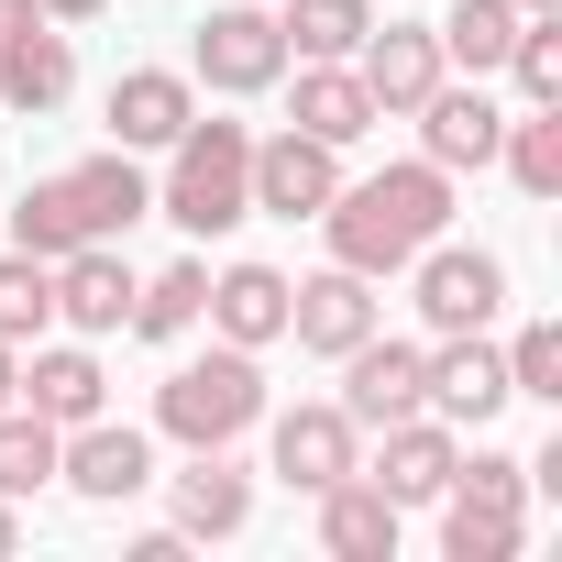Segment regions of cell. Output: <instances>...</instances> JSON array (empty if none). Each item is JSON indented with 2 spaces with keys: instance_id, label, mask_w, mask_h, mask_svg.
I'll use <instances>...</instances> for the list:
<instances>
[{
  "instance_id": "obj_1",
  "label": "cell",
  "mask_w": 562,
  "mask_h": 562,
  "mask_svg": "<svg viewBox=\"0 0 562 562\" xmlns=\"http://www.w3.org/2000/svg\"><path fill=\"white\" fill-rule=\"evenodd\" d=\"M441 221H452V177L430 155L419 166H386L364 188H331V210H321L331 265H353V276H397L419 243H441Z\"/></svg>"
},
{
  "instance_id": "obj_2",
  "label": "cell",
  "mask_w": 562,
  "mask_h": 562,
  "mask_svg": "<svg viewBox=\"0 0 562 562\" xmlns=\"http://www.w3.org/2000/svg\"><path fill=\"white\" fill-rule=\"evenodd\" d=\"M166 155H177V166H166L155 210H166L177 232H232V221H254V133H243V122H188Z\"/></svg>"
},
{
  "instance_id": "obj_3",
  "label": "cell",
  "mask_w": 562,
  "mask_h": 562,
  "mask_svg": "<svg viewBox=\"0 0 562 562\" xmlns=\"http://www.w3.org/2000/svg\"><path fill=\"white\" fill-rule=\"evenodd\" d=\"M254 419H265V364H254L243 342H221V353H199V364H177V375L155 386V430L188 441V452L243 441Z\"/></svg>"
},
{
  "instance_id": "obj_4",
  "label": "cell",
  "mask_w": 562,
  "mask_h": 562,
  "mask_svg": "<svg viewBox=\"0 0 562 562\" xmlns=\"http://www.w3.org/2000/svg\"><path fill=\"white\" fill-rule=\"evenodd\" d=\"M518 496H529V463L463 452L452 485L430 496V507H441V551H452V562H507V551H518Z\"/></svg>"
},
{
  "instance_id": "obj_5",
  "label": "cell",
  "mask_w": 562,
  "mask_h": 562,
  "mask_svg": "<svg viewBox=\"0 0 562 562\" xmlns=\"http://www.w3.org/2000/svg\"><path fill=\"white\" fill-rule=\"evenodd\" d=\"M188 67H199L221 100H254V89H276V78H288V34H276V12L232 0V12H210V23H199Z\"/></svg>"
},
{
  "instance_id": "obj_6",
  "label": "cell",
  "mask_w": 562,
  "mask_h": 562,
  "mask_svg": "<svg viewBox=\"0 0 562 562\" xmlns=\"http://www.w3.org/2000/svg\"><path fill=\"white\" fill-rule=\"evenodd\" d=\"M56 485H78L89 507H133V496L155 485V441H144L133 419H111V408H100V419H78V430H67Z\"/></svg>"
},
{
  "instance_id": "obj_7",
  "label": "cell",
  "mask_w": 562,
  "mask_h": 562,
  "mask_svg": "<svg viewBox=\"0 0 562 562\" xmlns=\"http://www.w3.org/2000/svg\"><path fill=\"white\" fill-rule=\"evenodd\" d=\"M408 265H419V321L430 331H485L507 310V265L474 254V243H419Z\"/></svg>"
},
{
  "instance_id": "obj_8",
  "label": "cell",
  "mask_w": 562,
  "mask_h": 562,
  "mask_svg": "<svg viewBox=\"0 0 562 562\" xmlns=\"http://www.w3.org/2000/svg\"><path fill=\"white\" fill-rule=\"evenodd\" d=\"M331 188H342V144H321V133H299V122L254 144V210H276V221H321Z\"/></svg>"
},
{
  "instance_id": "obj_9",
  "label": "cell",
  "mask_w": 562,
  "mask_h": 562,
  "mask_svg": "<svg viewBox=\"0 0 562 562\" xmlns=\"http://www.w3.org/2000/svg\"><path fill=\"white\" fill-rule=\"evenodd\" d=\"M353 78H364L375 122H408L452 67H441V34H430V23H386V34H364V45H353Z\"/></svg>"
},
{
  "instance_id": "obj_10",
  "label": "cell",
  "mask_w": 562,
  "mask_h": 562,
  "mask_svg": "<svg viewBox=\"0 0 562 562\" xmlns=\"http://www.w3.org/2000/svg\"><path fill=\"white\" fill-rule=\"evenodd\" d=\"M452 463H463V441H452V419H430V408H408V419H386L375 430V463H353L364 485H386L397 507H430L441 485H452Z\"/></svg>"
},
{
  "instance_id": "obj_11",
  "label": "cell",
  "mask_w": 562,
  "mask_h": 562,
  "mask_svg": "<svg viewBox=\"0 0 562 562\" xmlns=\"http://www.w3.org/2000/svg\"><path fill=\"white\" fill-rule=\"evenodd\" d=\"M408 408H430L419 342H386V331H364V342L342 353V419H353V430H386V419H408Z\"/></svg>"
},
{
  "instance_id": "obj_12",
  "label": "cell",
  "mask_w": 562,
  "mask_h": 562,
  "mask_svg": "<svg viewBox=\"0 0 562 562\" xmlns=\"http://www.w3.org/2000/svg\"><path fill=\"white\" fill-rule=\"evenodd\" d=\"M419 375H430V419H452V430H485L507 408V353L485 331H441V353H419Z\"/></svg>"
},
{
  "instance_id": "obj_13",
  "label": "cell",
  "mask_w": 562,
  "mask_h": 562,
  "mask_svg": "<svg viewBox=\"0 0 562 562\" xmlns=\"http://www.w3.org/2000/svg\"><path fill=\"white\" fill-rule=\"evenodd\" d=\"M353 463H364V430L342 419V397H310V408H288V419H276V485L321 496V485H342Z\"/></svg>"
},
{
  "instance_id": "obj_14",
  "label": "cell",
  "mask_w": 562,
  "mask_h": 562,
  "mask_svg": "<svg viewBox=\"0 0 562 562\" xmlns=\"http://www.w3.org/2000/svg\"><path fill=\"white\" fill-rule=\"evenodd\" d=\"M188 122H199V78H177V67L111 78V144H122V155H166Z\"/></svg>"
},
{
  "instance_id": "obj_15",
  "label": "cell",
  "mask_w": 562,
  "mask_h": 562,
  "mask_svg": "<svg viewBox=\"0 0 562 562\" xmlns=\"http://www.w3.org/2000/svg\"><path fill=\"white\" fill-rule=\"evenodd\" d=\"M408 122H419V155H430L441 177H463V166H496V144H507V111H496L485 89H452V78H441V89H430Z\"/></svg>"
},
{
  "instance_id": "obj_16",
  "label": "cell",
  "mask_w": 562,
  "mask_h": 562,
  "mask_svg": "<svg viewBox=\"0 0 562 562\" xmlns=\"http://www.w3.org/2000/svg\"><path fill=\"white\" fill-rule=\"evenodd\" d=\"M288 331L310 342V353H353L364 331H375V276H353V265H331V276H310V288H288Z\"/></svg>"
},
{
  "instance_id": "obj_17",
  "label": "cell",
  "mask_w": 562,
  "mask_h": 562,
  "mask_svg": "<svg viewBox=\"0 0 562 562\" xmlns=\"http://www.w3.org/2000/svg\"><path fill=\"white\" fill-rule=\"evenodd\" d=\"M199 321H210L221 342H243V353L288 342V276H276V265H221L210 299H199Z\"/></svg>"
},
{
  "instance_id": "obj_18",
  "label": "cell",
  "mask_w": 562,
  "mask_h": 562,
  "mask_svg": "<svg viewBox=\"0 0 562 562\" xmlns=\"http://www.w3.org/2000/svg\"><path fill=\"white\" fill-rule=\"evenodd\" d=\"M56 321L67 331H122L133 321V265L111 254V243H78V254H56Z\"/></svg>"
},
{
  "instance_id": "obj_19",
  "label": "cell",
  "mask_w": 562,
  "mask_h": 562,
  "mask_svg": "<svg viewBox=\"0 0 562 562\" xmlns=\"http://www.w3.org/2000/svg\"><path fill=\"white\" fill-rule=\"evenodd\" d=\"M397 496L386 485H364V474H342V485H321V551L331 562H397Z\"/></svg>"
},
{
  "instance_id": "obj_20",
  "label": "cell",
  "mask_w": 562,
  "mask_h": 562,
  "mask_svg": "<svg viewBox=\"0 0 562 562\" xmlns=\"http://www.w3.org/2000/svg\"><path fill=\"white\" fill-rule=\"evenodd\" d=\"M243 518H254V474L232 463V441L188 452V474H177V529H188V540H232Z\"/></svg>"
},
{
  "instance_id": "obj_21",
  "label": "cell",
  "mask_w": 562,
  "mask_h": 562,
  "mask_svg": "<svg viewBox=\"0 0 562 562\" xmlns=\"http://www.w3.org/2000/svg\"><path fill=\"white\" fill-rule=\"evenodd\" d=\"M288 122L321 133V144H364V133H375V100H364L353 56H299V111H288Z\"/></svg>"
},
{
  "instance_id": "obj_22",
  "label": "cell",
  "mask_w": 562,
  "mask_h": 562,
  "mask_svg": "<svg viewBox=\"0 0 562 562\" xmlns=\"http://www.w3.org/2000/svg\"><path fill=\"white\" fill-rule=\"evenodd\" d=\"M100 386H111V375H100V364H89L78 342H56V353H34V364L12 375V397H23L34 419H56V430H78V419H100V408H111Z\"/></svg>"
},
{
  "instance_id": "obj_23",
  "label": "cell",
  "mask_w": 562,
  "mask_h": 562,
  "mask_svg": "<svg viewBox=\"0 0 562 562\" xmlns=\"http://www.w3.org/2000/svg\"><path fill=\"white\" fill-rule=\"evenodd\" d=\"M67 89H78V56H67L56 23H23L12 45H0V111H56Z\"/></svg>"
},
{
  "instance_id": "obj_24",
  "label": "cell",
  "mask_w": 562,
  "mask_h": 562,
  "mask_svg": "<svg viewBox=\"0 0 562 562\" xmlns=\"http://www.w3.org/2000/svg\"><path fill=\"white\" fill-rule=\"evenodd\" d=\"M67 188H78V210H89V232L111 243V232H133L144 210H155V188H144V166L111 144V155H89V166H67Z\"/></svg>"
},
{
  "instance_id": "obj_25",
  "label": "cell",
  "mask_w": 562,
  "mask_h": 562,
  "mask_svg": "<svg viewBox=\"0 0 562 562\" xmlns=\"http://www.w3.org/2000/svg\"><path fill=\"white\" fill-rule=\"evenodd\" d=\"M78 243H100V232H89V210H78V188H67V177H45V188H23V199H12V254L56 265V254H78Z\"/></svg>"
},
{
  "instance_id": "obj_26",
  "label": "cell",
  "mask_w": 562,
  "mask_h": 562,
  "mask_svg": "<svg viewBox=\"0 0 562 562\" xmlns=\"http://www.w3.org/2000/svg\"><path fill=\"white\" fill-rule=\"evenodd\" d=\"M56 452H67V430H56V419H34L23 397L0 408V496H12V507L56 485Z\"/></svg>"
},
{
  "instance_id": "obj_27",
  "label": "cell",
  "mask_w": 562,
  "mask_h": 562,
  "mask_svg": "<svg viewBox=\"0 0 562 562\" xmlns=\"http://www.w3.org/2000/svg\"><path fill=\"white\" fill-rule=\"evenodd\" d=\"M441 34V67H507V45H518V0H452V12L430 23Z\"/></svg>"
},
{
  "instance_id": "obj_28",
  "label": "cell",
  "mask_w": 562,
  "mask_h": 562,
  "mask_svg": "<svg viewBox=\"0 0 562 562\" xmlns=\"http://www.w3.org/2000/svg\"><path fill=\"white\" fill-rule=\"evenodd\" d=\"M276 34H288V56H353L375 34V0H288Z\"/></svg>"
},
{
  "instance_id": "obj_29",
  "label": "cell",
  "mask_w": 562,
  "mask_h": 562,
  "mask_svg": "<svg viewBox=\"0 0 562 562\" xmlns=\"http://www.w3.org/2000/svg\"><path fill=\"white\" fill-rule=\"evenodd\" d=\"M199 299H210V265H166V276H133V321H122V331H144V342H177V331L199 321Z\"/></svg>"
},
{
  "instance_id": "obj_30",
  "label": "cell",
  "mask_w": 562,
  "mask_h": 562,
  "mask_svg": "<svg viewBox=\"0 0 562 562\" xmlns=\"http://www.w3.org/2000/svg\"><path fill=\"white\" fill-rule=\"evenodd\" d=\"M45 321H56V265H34V254H0V342H45Z\"/></svg>"
},
{
  "instance_id": "obj_31",
  "label": "cell",
  "mask_w": 562,
  "mask_h": 562,
  "mask_svg": "<svg viewBox=\"0 0 562 562\" xmlns=\"http://www.w3.org/2000/svg\"><path fill=\"white\" fill-rule=\"evenodd\" d=\"M507 67H518V100L529 111H562V12H518Z\"/></svg>"
},
{
  "instance_id": "obj_32",
  "label": "cell",
  "mask_w": 562,
  "mask_h": 562,
  "mask_svg": "<svg viewBox=\"0 0 562 562\" xmlns=\"http://www.w3.org/2000/svg\"><path fill=\"white\" fill-rule=\"evenodd\" d=\"M496 166H507L529 199H562V111H529V122H507Z\"/></svg>"
},
{
  "instance_id": "obj_33",
  "label": "cell",
  "mask_w": 562,
  "mask_h": 562,
  "mask_svg": "<svg viewBox=\"0 0 562 562\" xmlns=\"http://www.w3.org/2000/svg\"><path fill=\"white\" fill-rule=\"evenodd\" d=\"M507 397H540V408H562V321H529V331L507 342Z\"/></svg>"
},
{
  "instance_id": "obj_34",
  "label": "cell",
  "mask_w": 562,
  "mask_h": 562,
  "mask_svg": "<svg viewBox=\"0 0 562 562\" xmlns=\"http://www.w3.org/2000/svg\"><path fill=\"white\" fill-rule=\"evenodd\" d=\"M45 23H89V12H111V0H34Z\"/></svg>"
},
{
  "instance_id": "obj_35",
  "label": "cell",
  "mask_w": 562,
  "mask_h": 562,
  "mask_svg": "<svg viewBox=\"0 0 562 562\" xmlns=\"http://www.w3.org/2000/svg\"><path fill=\"white\" fill-rule=\"evenodd\" d=\"M23 23H45V12H34V0H0V45H12Z\"/></svg>"
},
{
  "instance_id": "obj_36",
  "label": "cell",
  "mask_w": 562,
  "mask_h": 562,
  "mask_svg": "<svg viewBox=\"0 0 562 562\" xmlns=\"http://www.w3.org/2000/svg\"><path fill=\"white\" fill-rule=\"evenodd\" d=\"M0 551H23V507L12 496H0Z\"/></svg>"
},
{
  "instance_id": "obj_37",
  "label": "cell",
  "mask_w": 562,
  "mask_h": 562,
  "mask_svg": "<svg viewBox=\"0 0 562 562\" xmlns=\"http://www.w3.org/2000/svg\"><path fill=\"white\" fill-rule=\"evenodd\" d=\"M12 375H23V353H12V342H0V408H12Z\"/></svg>"
},
{
  "instance_id": "obj_38",
  "label": "cell",
  "mask_w": 562,
  "mask_h": 562,
  "mask_svg": "<svg viewBox=\"0 0 562 562\" xmlns=\"http://www.w3.org/2000/svg\"><path fill=\"white\" fill-rule=\"evenodd\" d=\"M518 12H562V0H518Z\"/></svg>"
}]
</instances>
